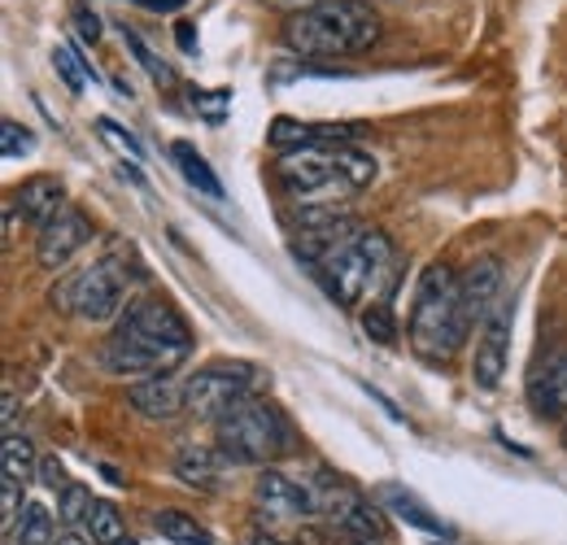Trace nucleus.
Wrapping results in <instances>:
<instances>
[{
  "instance_id": "8",
  "label": "nucleus",
  "mask_w": 567,
  "mask_h": 545,
  "mask_svg": "<svg viewBox=\"0 0 567 545\" xmlns=\"http://www.w3.org/2000/svg\"><path fill=\"white\" fill-rule=\"evenodd\" d=\"M258 384H262V371L254 362H210L184 380V407L206 423H218L240 402H249Z\"/></svg>"
},
{
  "instance_id": "29",
  "label": "nucleus",
  "mask_w": 567,
  "mask_h": 545,
  "mask_svg": "<svg viewBox=\"0 0 567 545\" xmlns=\"http://www.w3.org/2000/svg\"><path fill=\"white\" fill-rule=\"evenodd\" d=\"M123 44H127V49L136 53V62H141L148 74H153V83H175V70L166 66V62H157V53L144 44L136 31H127V27H123Z\"/></svg>"
},
{
  "instance_id": "2",
  "label": "nucleus",
  "mask_w": 567,
  "mask_h": 545,
  "mask_svg": "<svg viewBox=\"0 0 567 545\" xmlns=\"http://www.w3.org/2000/svg\"><path fill=\"white\" fill-rule=\"evenodd\" d=\"M280 40L297 58H350L380 40V18L367 0H319L292 18H284Z\"/></svg>"
},
{
  "instance_id": "1",
  "label": "nucleus",
  "mask_w": 567,
  "mask_h": 545,
  "mask_svg": "<svg viewBox=\"0 0 567 545\" xmlns=\"http://www.w3.org/2000/svg\"><path fill=\"white\" fill-rule=\"evenodd\" d=\"M188 353H193V332L179 319V310L148 297V301H132L118 315L114 337L101 349V367L136 384L153 376H171L175 367L188 362Z\"/></svg>"
},
{
  "instance_id": "32",
  "label": "nucleus",
  "mask_w": 567,
  "mask_h": 545,
  "mask_svg": "<svg viewBox=\"0 0 567 545\" xmlns=\"http://www.w3.org/2000/svg\"><path fill=\"white\" fill-rule=\"evenodd\" d=\"M227 101H231V92H223V88H218L214 96H206L202 88L193 92V105H197V110H202V114H206L210 123H223V110H227Z\"/></svg>"
},
{
  "instance_id": "22",
  "label": "nucleus",
  "mask_w": 567,
  "mask_h": 545,
  "mask_svg": "<svg viewBox=\"0 0 567 545\" xmlns=\"http://www.w3.org/2000/svg\"><path fill=\"white\" fill-rule=\"evenodd\" d=\"M83 533H87L96 545L123 542V515L114 511V502L92 497V506H87V515H83Z\"/></svg>"
},
{
  "instance_id": "36",
  "label": "nucleus",
  "mask_w": 567,
  "mask_h": 545,
  "mask_svg": "<svg viewBox=\"0 0 567 545\" xmlns=\"http://www.w3.org/2000/svg\"><path fill=\"white\" fill-rule=\"evenodd\" d=\"M53 545H96L87 533H74V528H66V533H58V542Z\"/></svg>"
},
{
  "instance_id": "4",
  "label": "nucleus",
  "mask_w": 567,
  "mask_h": 545,
  "mask_svg": "<svg viewBox=\"0 0 567 545\" xmlns=\"http://www.w3.org/2000/svg\"><path fill=\"white\" fill-rule=\"evenodd\" d=\"M218 450L227 454V463L240 467H267L284 454H292V428L284 419V410L267 398H249L231 414H223L218 423Z\"/></svg>"
},
{
  "instance_id": "3",
  "label": "nucleus",
  "mask_w": 567,
  "mask_h": 545,
  "mask_svg": "<svg viewBox=\"0 0 567 545\" xmlns=\"http://www.w3.org/2000/svg\"><path fill=\"white\" fill-rule=\"evenodd\" d=\"M472 332L463 292H458V275L441 263L424 267L415 284V306H411V323H406V341L424 362H450Z\"/></svg>"
},
{
  "instance_id": "12",
  "label": "nucleus",
  "mask_w": 567,
  "mask_h": 545,
  "mask_svg": "<svg viewBox=\"0 0 567 545\" xmlns=\"http://www.w3.org/2000/svg\"><path fill=\"white\" fill-rule=\"evenodd\" d=\"M528 407L537 419H567V349H555L528 376Z\"/></svg>"
},
{
  "instance_id": "24",
  "label": "nucleus",
  "mask_w": 567,
  "mask_h": 545,
  "mask_svg": "<svg viewBox=\"0 0 567 545\" xmlns=\"http://www.w3.org/2000/svg\"><path fill=\"white\" fill-rule=\"evenodd\" d=\"M332 153H337V166H341V175L354 184L358 193H362L367 184H375L380 166H375V157H371L367 148H358V144H337Z\"/></svg>"
},
{
  "instance_id": "26",
  "label": "nucleus",
  "mask_w": 567,
  "mask_h": 545,
  "mask_svg": "<svg viewBox=\"0 0 567 545\" xmlns=\"http://www.w3.org/2000/svg\"><path fill=\"white\" fill-rule=\"evenodd\" d=\"M96 136L105 140V144H110V148H114V153H123V162H132V166H136V162H144V148H141V140L132 136V132H127V127H118V123H114V119H96Z\"/></svg>"
},
{
  "instance_id": "35",
  "label": "nucleus",
  "mask_w": 567,
  "mask_h": 545,
  "mask_svg": "<svg viewBox=\"0 0 567 545\" xmlns=\"http://www.w3.org/2000/svg\"><path fill=\"white\" fill-rule=\"evenodd\" d=\"M132 4H144V9H157V13H175V9H184L188 0H132Z\"/></svg>"
},
{
  "instance_id": "19",
  "label": "nucleus",
  "mask_w": 567,
  "mask_h": 545,
  "mask_svg": "<svg viewBox=\"0 0 567 545\" xmlns=\"http://www.w3.org/2000/svg\"><path fill=\"white\" fill-rule=\"evenodd\" d=\"M171 162H175V171L188 179V188H197V193L210 197V202H223V184H218L214 166L206 162V153H197V144L175 140V144H171Z\"/></svg>"
},
{
  "instance_id": "6",
  "label": "nucleus",
  "mask_w": 567,
  "mask_h": 545,
  "mask_svg": "<svg viewBox=\"0 0 567 545\" xmlns=\"http://www.w3.org/2000/svg\"><path fill=\"white\" fill-rule=\"evenodd\" d=\"M337 144H315V148H292L276 157V179L284 197H292L297 209H341L358 188L337 166Z\"/></svg>"
},
{
  "instance_id": "20",
  "label": "nucleus",
  "mask_w": 567,
  "mask_h": 545,
  "mask_svg": "<svg viewBox=\"0 0 567 545\" xmlns=\"http://www.w3.org/2000/svg\"><path fill=\"white\" fill-rule=\"evenodd\" d=\"M153 528H157V537H166L171 545H214V533L202 528L188 511H157Z\"/></svg>"
},
{
  "instance_id": "16",
  "label": "nucleus",
  "mask_w": 567,
  "mask_h": 545,
  "mask_svg": "<svg viewBox=\"0 0 567 545\" xmlns=\"http://www.w3.org/2000/svg\"><path fill=\"white\" fill-rule=\"evenodd\" d=\"M223 467H227V454L218 445H184L175 454V476L202 493H214L223 484Z\"/></svg>"
},
{
  "instance_id": "11",
  "label": "nucleus",
  "mask_w": 567,
  "mask_h": 545,
  "mask_svg": "<svg viewBox=\"0 0 567 545\" xmlns=\"http://www.w3.org/2000/svg\"><path fill=\"white\" fill-rule=\"evenodd\" d=\"M254 506L267 515V520H310L319 515L315 511V493L310 484H297L292 476H284L276 467H262L258 480H254Z\"/></svg>"
},
{
  "instance_id": "21",
  "label": "nucleus",
  "mask_w": 567,
  "mask_h": 545,
  "mask_svg": "<svg viewBox=\"0 0 567 545\" xmlns=\"http://www.w3.org/2000/svg\"><path fill=\"white\" fill-rule=\"evenodd\" d=\"M58 542V528H53V511H44L40 502H27L22 506V520L13 528V537H4V545H53Z\"/></svg>"
},
{
  "instance_id": "13",
  "label": "nucleus",
  "mask_w": 567,
  "mask_h": 545,
  "mask_svg": "<svg viewBox=\"0 0 567 545\" xmlns=\"http://www.w3.org/2000/svg\"><path fill=\"white\" fill-rule=\"evenodd\" d=\"M4 205H13L22 223L44 227L49 218H58V214L66 209V188H62V179H53V175H35V179H22L18 188H9Z\"/></svg>"
},
{
  "instance_id": "14",
  "label": "nucleus",
  "mask_w": 567,
  "mask_h": 545,
  "mask_svg": "<svg viewBox=\"0 0 567 545\" xmlns=\"http://www.w3.org/2000/svg\"><path fill=\"white\" fill-rule=\"evenodd\" d=\"M502 284H506V275H502L497 258H481V263H472L467 271L458 275V292H463V306H467L472 328H481L485 315L502 301Z\"/></svg>"
},
{
  "instance_id": "30",
  "label": "nucleus",
  "mask_w": 567,
  "mask_h": 545,
  "mask_svg": "<svg viewBox=\"0 0 567 545\" xmlns=\"http://www.w3.org/2000/svg\"><path fill=\"white\" fill-rule=\"evenodd\" d=\"M35 148V140H31V132L27 127H18L13 119H4L0 123V153L13 162V157H22V153H31Z\"/></svg>"
},
{
  "instance_id": "9",
  "label": "nucleus",
  "mask_w": 567,
  "mask_h": 545,
  "mask_svg": "<svg viewBox=\"0 0 567 545\" xmlns=\"http://www.w3.org/2000/svg\"><path fill=\"white\" fill-rule=\"evenodd\" d=\"M511 323H515V301L502 297L485 323L476 328V353H472V380L476 389H497L511 362Z\"/></svg>"
},
{
  "instance_id": "34",
  "label": "nucleus",
  "mask_w": 567,
  "mask_h": 545,
  "mask_svg": "<svg viewBox=\"0 0 567 545\" xmlns=\"http://www.w3.org/2000/svg\"><path fill=\"white\" fill-rule=\"evenodd\" d=\"M262 4H271V9H280V13H301V9H310V4H319V0H262Z\"/></svg>"
},
{
  "instance_id": "27",
  "label": "nucleus",
  "mask_w": 567,
  "mask_h": 545,
  "mask_svg": "<svg viewBox=\"0 0 567 545\" xmlns=\"http://www.w3.org/2000/svg\"><path fill=\"white\" fill-rule=\"evenodd\" d=\"M87 506H92V493L83 489V484H66L62 493H58V524H83V515H87Z\"/></svg>"
},
{
  "instance_id": "17",
  "label": "nucleus",
  "mask_w": 567,
  "mask_h": 545,
  "mask_svg": "<svg viewBox=\"0 0 567 545\" xmlns=\"http://www.w3.org/2000/svg\"><path fill=\"white\" fill-rule=\"evenodd\" d=\"M375 497H380V506H384V511H393V515H398V520H406L411 528L432 533V537H450V528L427 511L411 489H402V484H380V489H375Z\"/></svg>"
},
{
  "instance_id": "31",
  "label": "nucleus",
  "mask_w": 567,
  "mask_h": 545,
  "mask_svg": "<svg viewBox=\"0 0 567 545\" xmlns=\"http://www.w3.org/2000/svg\"><path fill=\"white\" fill-rule=\"evenodd\" d=\"M71 18H74V31H79L87 44H96V40H101V31H105V27H101V13H96V9H87V4H74Z\"/></svg>"
},
{
  "instance_id": "28",
  "label": "nucleus",
  "mask_w": 567,
  "mask_h": 545,
  "mask_svg": "<svg viewBox=\"0 0 567 545\" xmlns=\"http://www.w3.org/2000/svg\"><path fill=\"white\" fill-rule=\"evenodd\" d=\"M362 328H367L371 341H380V345L398 341V323H393V310H389L384 301H371V306L362 310Z\"/></svg>"
},
{
  "instance_id": "39",
  "label": "nucleus",
  "mask_w": 567,
  "mask_h": 545,
  "mask_svg": "<svg viewBox=\"0 0 567 545\" xmlns=\"http://www.w3.org/2000/svg\"><path fill=\"white\" fill-rule=\"evenodd\" d=\"M564 441H567V423H564Z\"/></svg>"
},
{
  "instance_id": "10",
  "label": "nucleus",
  "mask_w": 567,
  "mask_h": 545,
  "mask_svg": "<svg viewBox=\"0 0 567 545\" xmlns=\"http://www.w3.org/2000/svg\"><path fill=\"white\" fill-rule=\"evenodd\" d=\"M92 240V218L83 209L66 205L58 218H49L40 232H35V263L44 271H62L74 254Z\"/></svg>"
},
{
  "instance_id": "25",
  "label": "nucleus",
  "mask_w": 567,
  "mask_h": 545,
  "mask_svg": "<svg viewBox=\"0 0 567 545\" xmlns=\"http://www.w3.org/2000/svg\"><path fill=\"white\" fill-rule=\"evenodd\" d=\"M53 66H58L62 83L71 88L74 96H83V92H87V79L96 83V70L79 58V49H74V44H58V49H53Z\"/></svg>"
},
{
  "instance_id": "33",
  "label": "nucleus",
  "mask_w": 567,
  "mask_h": 545,
  "mask_svg": "<svg viewBox=\"0 0 567 545\" xmlns=\"http://www.w3.org/2000/svg\"><path fill=\"white\" fill-rule=\"evenodd\" d=\"M40 480H44L49 489H58V493L71 484V480H66V472H62V463H53V459H49V463H40Z\"/></svg>"
},
{
  "instance_id": "7",
  "label": "nucleus",
  "mask_w": 567,
  "mask_h": 545,
  "mask_svg": "<svg viewBox=\"0 0 567 545\" xmlns=\"http://www.w3.org/2000/svg\"><path fill=\"white\" fill-rule=\"evenodd\" d=\"M49 301H53V310H66L83 323H110L127 310V279L110 258H101L92 267L62 275L58 288L49 292Z\"/></svg>"
},
{
  "instance_id": "5",
  "label": "nucleus",
  "mask_w": 567,
  "mask_h": 545,
  "mask_svg": "<svg viewBox=\"0 0 567 545\" xmlns=\"http://www.w3.org/2000/svg\"><path fill=\"white\" fill-rule=\"evenodd\" d=\"M319 279L328 284V292L341 301V306H367L380 297V288L389 284L393 275V245L384 232L375 227H362L350 245H341L328 263L315 267Z\"/></svg>"
},
{
  "instance_id": "15",
  "label": "nucleus",
  "mask_w": 567,
  "mask_h": 545,
  "mask_svg": "<svg viewBox=\"0 0 567 545\" xmlns=\"http://www.w3.org/2000/svg\"><path fill=\"white\" fill-rule=\"evenodd\" d=\"M127 407L136 410L141 419H153V423H166L175 419L184 407V384L175 376H153V380H136L127 389Z\"/></svg>"
},
{
  "instance_id": "37",
  "label": "nucleus",
  "mask_w": 567,
  "mask_h": 545,
  "mask_svg": "<svg viewBox=\"0 0 567 545\" xmlns=\"http://www.w3.org/2000/svg\"><path fill=\"white\" fill-rule=\"evenodd\" d=\"M179 44H184L188 53L197 49V35H193V27H188V22H179Z\"/></svg>"
},
{
  "instance_id": "23",
  "label": "nucleus",
  "mask_w": 567,
  "mask_h": 545,
  "mask_svg": "<svg viewBox=\"0 0 567 545\" xmlns=\"http://www.w3.org/2000/svg\"><path fill=\"white\" fill-rule=\"evenodd\" d=\"M0 459H4V480L27 484V480L35 476V450H31V441H27L22 432H9V436H4Z\"/></svg>"
},
{
  "instance_id": "38",
  "label": "nucleus",
  "mask_w": 567,
  "mask_h": 545,
  "mask_svg": "<svg viewBox=\"0 0 567 545\" xmlns=\"http://www.w3.org/2000/svg\"><path fill=\"white\" fill-rule=\"evenodd\" d=\"M114 545H136V542H132V537H123V542H114Z\"/></svg>"
},
{
  "instance_id": "18",
  "label": "nucleus",
  "mask_w": 567,
  "mask_h": 545,
  "mask_svg": "<svg viewBox=\"0 0 567 545\" xmlns=\"http://www.w3.org/2000/svg\"><path fill=\"white\" fill-rule=\"evenodd\" d=\"M337 533H346L350 542L358 545H384L389 542V524H384V506H375V502H367V497H358L354 506L332 524Z\"/></svg>"
}]
</instances>
